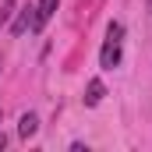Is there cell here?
<instances>
[{
	"instance_id": "cell-1",
	"label": "cell",
	"mask_w": 152,
	"mask_h": 152,
	"mask_svg": "<svg viewBox=\"0 0 152 152\" xmlns=\"http://www.w3.org/2000/svg\"><path fill=\"white\" fill-rule=\"evenodd\" d=\"M120 50H124V25L113 21V25L106 28V42H103V50H99V67L113 71L117 64H120Z\"/></svg>"
},
{
	"instance_id": "cell-2",
	"label": "cell",
	"mask_w": 152,
	"mask_h": 152,
	"mask_svg": "<svg viewBox=\"0 0 152 152\" xmlns=\"http://www.w3.org/2000/svg\"><path fill=\"white\" fill-rule=\"evenodd\" d=\"M57 4L60 0H39L36 4V14H32V32H42V25L53 18V11H57Z\"/></svg>"
},
{
	"instance_id": "cell-3",
	"label": "cell",
	"mask_w": 152,
	"mask_h": 152,
	"mask_svg": "<svg viewBox=\"0 0 152 152\" xmlns=\"http://www.w3.org/2000/svg\"><path fill=\"white\" fill-rule=\"evenodd\" d=\"M32 14H36V7H21L18 18H14V25H11V32H14V36H25V32L32 28Z\"/></svg>"
},
{
	"instance_id": "cell-4",
	"label": "cell",
	"mask_w": 152,
	"mask_h": 152,
	"mask_svg": "<svg viewBox=\"0 0 152 152\" xmlns=\"http://www.w3.org/2000/svg\"><path fill=\"white\" fill-rule=\"evenodd\" d=\"M103 96H106V85H103L99 78H92V81H88V88H85V106H99V103H103Z\"/></svg>"
},
{
	"instance_id": "cell-5",
	"label": "cell",
	"mask_w": 152,
	"mask_h": 152,
	"mask_svg": "<svg viewBox=\"0 0 152 152\" xmlns=\"http://www.w3.org/2000/svg\"><path fill=\"white\" fill-rule=\"evenodd\" d=\"M36 131H39V117L36 113H21V120H18V134H21V138H32Z\"/></svg>"
},
{
	"instance_id": "cell-6",
	"label": "cell",
	"mask_w": 152,
	"mask_h": 152,
	"mask_svg": "<svg viewBox=\"0 0 152 152\" xmlns=\"http://www.w3.org/2000/svg\"><path fill=\"white\" fill-rule=\"evenodd\" d=\"M14 11H18V7H14V0H7V4L0 7V28H4L7 21H11V14H14Z\"/></svg>"
},
{
	"instance_id": "cell-7",
	"label": "cell",
	"mask_w": 152,
	"mask_h": 152,
	"mask_svg": "<svg viewBox=\"0 0 152 152\" xmlns=\"http://www.w3.org/2000/svg\"><path fill=\"white\" fill-rule=\"evenodd\" d=\"M4 145H7V134H4V131H0V149H4Z\"/></svg>"
},
{
	"instance_id": "cell-8",
	"label": "cell",
	"mask_w": 152,
	"mask_h": 152,
	"mask_svg": "<svg viewBox=\"0 0 152 152\" xmlns=\"http://www.w3.org/2000/svg\"><path fill=\"white\" fill-rule=\"evenodd\" d=\"M145 7H149V11H152V0H149V4H145Z\"/></svg>"
},
{
	"instance_id": "cell-9",
	"label": "cell",
	"mask_w": 152,
	"mask_h": 152,
	"mask_svg": "<svg viewBox=\"0 0 152 152\" xmlns=\"http://www.w3.org/2000/svg\"><path fill=\"white\" fill-rule=\"evenodd\" d=\"M0 67H4V57H0Z\"/></svg>"
}]
</instances>
